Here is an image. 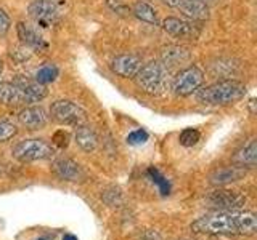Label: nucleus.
Returning a JSON list of instances; mask_svg holds the SVG:
<instances>
[{"instance_id": "1", "label": "nucleus", "mask_w": 257, "mask_h": 240, "mask_svg": "<svg viewBox=\"0 0 257 240\" xmlns=\"http://www.w3.org/2000/svg\"><path fill=\"white\" fill-rule=\"evenodd\" d=\"M199 234L212 236H254L257 232V218L252 212L222 210L204 214L191 224Z\"/></svg>"}, {"instance_id": "2", "label": "nucleus", "mask_w": 257, "mask_h": 240, "mask_svg": "<svg viewBox=\"0 0 257 240\" xmlns=\"http://www.w3.org/2000/svg\"><path fill=\"white\" fill-rule=\"evenodd\" d=\"M246 93V85L239 80H220L198 92V100L204 104H231L239 101Z\"/></svg>"}, {"instance_id": "3", "label": "nucleus", "mask_w": 257, "mask_h": 240, "mask_svg": "<svg viewBox=\"0 0 257 240\" xmlns=\"http://www.w3.org/2000/svg\"><path fill=\"white\" fill-rule=\"evenodd\" d=\"M137 84L145 93L161 94L171 84V69H167L161 61H150L137 72Z\"/></svg>"}, {"instance_id": "4", "label": "nucleus", "mask_w": 257, "mask_h": 240, "mask_svg": "<svg viewBox=\"0 0 257 240\" xmlns=\"http://www.w3.org/2000/svg\"><path fill=\"white\" fill-rule=\"evenodd\" d=\"M55 156V148L44 140H24L13 148V157L20 162L48 160Z\"/></svg>"}, {"instance_id": "5", "label": "nucleus", "mask_w": 257, "mask_h": 240, "mask_svg": "<svg viewBox=\"0 0 257 240\" xmlns=\"http://www.w3.org/2000/svg\"><path fill=\"white\" fill-rule=\"evenodd\" d=\"M50 116L60 125H71V126L84 125L87 120V112L80 106H77L76 102L68 100L55 101L50 108Z\"/></svg>"}, {"instance_id": "6", "label": "nucleus", "mask_w": 257, "mask_h": 240, "mask_svg": "<svg viewBox=\"0 0 257 240\" xmlns=\"http://www.w3.org/2000/svg\"><path fill=\"white\" fill-rule=\"evenodd\" d=\"M28 13L40 28H52L60 21V8L55 0H34L29 5Z\"/></svg>"}, {"instance_id": "7", "label": "nucleus", "mask_w": 257, "mask_h": 240, "mask_svg": "<svg viewBox=\"0 0 257 240\" xmlns=\"http://www.w3.org/2000/svg\"><path fill=\"white\" fill-rule=\"evenodd\" d=\"M204 80V72L198 66H188L182 69L179 74L174 77L172 88L175 94L179 96H190L201 86Z\"/></svg>"}, {"instance_id": "8", "label": "nucleus", "mask_w": 257, "mask_h": 240, "mask_svg": "<svg viewBox=\"0 0 257 240\" xmlns=\"http://www.w3.org/2000/svg\"><path fill=\"white\" fill-rule=\"evenodd\" d=\"M12 84H15L20 88V92L23 93L26 102H40L42 100H45L48 94L45 85L39 84L36 78H29L26 76H16Z\"/></svg>"}, {"instance_id": "9", "label": "nucleus", "mask_w": 257, "mask_h": 240, "mask_svg": "<svg viewBox=\"0 0 257 240\" xmlns=\"http://www.w3.org/2000/svg\"><path fill=\"white\" fill-rule=\"evenodd\" d=\"M163 28L167 34H171L172 37H177V38L195 40L201 34V29L193 21L179 20V18H166L163 21Z\"/></svg>"}, {"instance_id": "10", "label": "nucleus", "mask_w": 257, "mask_h": 240, "mask_svg": "<svg viewBox=\"0 0 257 240\" xmlns=\"http://www.w3.org/2000/svg\"><path fill=\"white\" fill-rule=\"evenodd\" d=\"M207 204L214 208H219V210H231V208L235 210V208H239L246 204V198L235 190L217 189L207 197Z\"/></svg>"}, {"instance_id": "11", "label": "nucleus", "mask_w": 257, "mask_h": 240, "mask_svg": "<svg viewBox=\"0 0 257 240\" xmlns=\"http://www.w3.org/2000/svg\"><path fill=\"white\" fill-rule=\"evenodd\" d=\"M52 170L63 181L77 182V181H82L85 178V173L82 170V166H80L77 162H74L72 158H68V157L56 158L52 165Z\"/></svg>"}, {"instance_id": "12", "label": "nucleus", "mask_w": 257, "mask_h": 240, "mask_svg": "<svg viewBox=\"0 0 257 240\" xmlns=\"http://www.w3.org/2000/svg\"><path fill=\"white\" fill-rule=\"evenodd\" d=\"M142 68V60L135 54H119L111 61V69L122 78H132Z\"/></svg>"}, {"instance_id": "13", "label": "nucleus", "mask_w": 257, "mask_h": 240, "mask_svg": "<svg viewBox=\"0 0 257 240\" xmlns=\"http://www.w3.org/2000/svg\"><path fill=\"white\" fill-rule=\"evenodd\" d=\"M18 120L23 126H26L28 130H39V128H44L48 122V116L44 108L40 106H31V108H24L20 114Z\"/></svg>"}, {"instance_id": "14", "label": "nucleus", "mask_w": 257, "mask_h": 240, "mask_svg": "<svg viewBox=\"0 0 257 240\" xmlns=\"http://www.w3.org/2000/svg\"><path fill=\"white\" fill-rule=\"evenodd\" d=\"M246 174L244 166H223V168H217L212 174L209 176V181L214 186H225V184L235 182L241 180Z\"/></svg>"}, {"instance_id": "15", "label": "nucleus", "mask_w": 257, "mask_h": 240, "mask_svg": "<svg viewBox=\"0 0 257 240\" xmlns=\"http://www.w3.org/2000/svg\"><path fill=\"white\" fill-rule=\"evenodd\" d=\"M16 30H18V37L21 40L23 45H26L31 50H45L47 44L42 38V36L39 34L36 29H32L31 26H28L26 22H18L16 26Z\"/></svg>"}, {"instance_id": "16", "label": "nucleus", "mask_w": 257, "mask_h": 240, "mask_svg": "<svg viewBox=\"0 0 257 240\" xmlns=\"http://www.w3.org/2000/svg\"><path fill=\"white\" fill-rule=\"evenodd\" d=\"M188 60H190V52L187 48L179 46V45H169L164 48L163 53H161V62H163L167 69L185 64Z\"/></svg>"}, {"instance_id": "17", "label": "nucleus", "mask_w": 257, "mask_h": 240, "mask_svg": "<svg viewBox=\"0 0 257 240\" xmlns=\"http://www.w3.org/2000/svg\"><path fill=\"white\" fill-rule=\"evenodd\" d=\"M177 8L190 20L204 21L209 18V6L201 0H182Z\"/></svg>"}, {"instance_id": "18", "label": "nucleus", "mask_w": 257, "mask_h": 240, "mask_svg": "<svg viewBox=\"0 0 257 240\" xmlns=\"http://www.w3.org/2000/svg\"><path fill=\"white\" fill-rule=\"evenodd\" d=\"M0 104L5 106H20L26 104L20 88L12 82H0Z\"/></svg>"}, {"instance_id": "19", "label": "nucleus", "mask_w": 257, "mask_h": 240, "mask_svg": "<svg viewBox=\"0 0 257 240\" xmlns=\"http://www.w3.org/2000/svg\"><path fill=\"white\" fill-rule=\"evenodd\" d=\"M233 162L239 166H247V168H254L257 164V141L251 140L244 148H241L236 150V154L233 156Z\"/></svg>"}, {"instance_id": "20", "label": "nucleus", "mask_w": 257, "mask_h": 240, "mask_svg": "<svg viewBox=\"0 0 257 240\" xmlns=\"http://www.w3.org/2000/svg\"><path fill=\"white\" fill-rule=\"evenodd\" d=\"M76 142L79 144V148L85 152H92L98 146V138H96L95 132L90 126L79 125L76 130Z\"/></svg>"}, {"instance_id": "21", "label": "nucleus", "mask_w": 257, "mask_h": 240, "mask_svg": "<svg viewBox=\"0 0 257 240\" xmlns=\"http://www.w3.org/2000/svg\"><path fill=\"white\" fill-rule=\"evenodd\" d=\"M132 13L137 16L139 20L145 21V22H150V24H156L158 22V14L156 10L153 8L150 4L147 2H137L132 8Z\"/></svg>"}, {"instance_id": "22", "label": "nucleus", "mask_w": 257, "mask_h": 240, "mask_svg": "<svg viewBox=\"0 0 257 240\" xmlns=\"http://www.w3.org/2000/svg\"><path fill=\"white\" fill-rule=\"evenodd\" d=\"M56 77H58V68L53 66V64H45L36 72V80L42 85L53 82Z\"/></svg>"}, {"instance_id": "23", "label": "nucleus", "mask_w": 257, "mask_h": 240, "mask_svg": "<svg viewBox=\"0 0 257 240\" xmlns=\"http://www.w3.org/2000/svg\"><path fill=\"white\" fill-rule=\"evenodd\" d=\"M147 173H148V176L151 178V181L158 186V189H159L161 194H163V196H167L169 192H171V184H169V181L164 178L163 174L159 173V170H156L155 166H150Z\"/></svg>"}, {"instance_id": "24", "label": "nucleus", "mask_w": 257, "mask_h": 240, "mask_svg": "<svg viewBox=\"0 0 257 240\" xmlns=\"http://www.w3.org/2000/svg\"><path fill=\"white\" fill-rule=\"evenodd\" d=\"M201 138V133L196 130V128H187V130H183L180 133V144L185 148H191V146H195V144L199 141Z\"/></svg>"}, {"instance_id": "25", "label": "nucleus", "mask_w": 257, "mask_h": 240, "mask_svg": "<svg viewBox=\"0 0 257 240\" xmlns=\"http://www.w3.org/2000/svg\"><path fill=\"white\" fill-rule=\"evenodd\" d=\"M32 56V52H31V48H28L26 45H23V46H15L10 50V58L16 62V64H23V62H26L29 58Z\"/></svg>"}, {"instance_id": "26", "label": "nucleus", "mask_w": 257, "mask_h": 240, "mask_svg": "<svg viewBox=\"0 0 257 240\" xmlns=\"http://www.w3.org/2000/svg\"><path fill=\"white\" fill-rule=\"evenodd\" d=\"M16 133H18V128H16L13 124L0 120V142L10 141Z\"/></svg>"}, {"instance_id": "27", "label": "nucleus", "mask_w": 257, "mask_h": 240, "mask_svg": "<svg viewBox=\"0 0 257 240\" xmlns=\"http://www.w3.org/2000/svg\"><path fill=\"white\" fill-rule=\"evenodd\" d=\"M147 141H148V133L145 130H135L127 136V142L131 146H140V144H145Z\"/></svg>"}, {"instance_id": "28", "label": "nucleus", "mask_w": 257, "mask_h": 240, "mask_svg": "<svg viewBox=\"0 0 257 240\" xmlns=\"http://www.w3.org/2000/svg\"><path fill=\"white\" fill-rule=\"evenodd\" d=\"M120 198H122V196H120L119 189H116V188H111L106 192H103V200L111 206L117 205L120 202Z\"/></svg>"}, {"instance_id": "29", "label": "nucleus", "mask_w": 257, "mask_h": 240, "mask_svg": "<svg viewBox=\"0 0 257 240\" xmlns=\"http://www.w3.org/2000/svg\"><path fill=\"white\" fill-rule=\"evenodd\" d=\"M53 144L56 148H60V149H64V148H68V144H69V133L68 132H64V130H58L55 134H53V138H52Z\"/></svg>"}, {"instance_id": "30", "label": "nucleus", "mask_w": 257, "mask_h": 240, "mask_svg": "<svg viewBox=\"0 0 257 240\" xmlns=\"http://www.w3.org/2000/svg\"><path fill=\"white\" fill-rule=\"evenodd\" d=\"M8 29H10V18H8V14L0 8V36H5Z\"/></svg>"}, {"instance_id": "31", "label": "nucleus", "mask_w": 257, "mask_h": 240, "mask_svg": "<svg viewBox=\"0 0 257 240\" xmlns=\"http://www.w3.org/2000/svg\"><path fill=\"white\" fill-rule=\"evenodd\" d=\"M108 5L114 10L116 13H124V12H127L128 8L125 6V5H122L119 2V0H108Z\"/></svg>"}, {"instance_id": "32", "label": "nucleus", "mask_w": 257, "mask_h": 240, "mask_svg": "<svg viewBox=\"0 0 257 240\" xmlns=\"http://www.w3.org/2000/svg\"><path fill=\"white\" fill-rule=\"evenodd\" d=\"M163 2L166 4V5H169V6H172V8H177L180 5V2L182 0H163Z\"/></svg>"}, {"instance_id": "33", "label": "nucleus", "mask_w": 257, "mask_h": 240, "mask_svg": "<svg viewBox=\"0 0 257 240\" xmlns=\"http://www.w3.org/2000/svg\"><path fill=\"white\" fill-rule=\"evenodd\" d=\"M55 236H50V234H47V236H42V237H37L36 240H53Z\"/></svg>"}, {"instance_id": "34", "label": "nucleus", "mask_w": 257, "mask_h": 240, "mask_svg": "<svg viewBox=\"0 0 257 240\" xmlns=\"http://www.w3.org/2000/svg\"><path fill=\"white\" fill-rule=\"evenodd\" d=\"M63 240H77V237H76V236H72V234H64Z\"/></svg>"}, {"instance_id": "35", "label": "nucleus", "mask_w": 257, "mask_h": 240, "mask_svg": "<svg viewBox=\"0 0 257 240\" xmlns=\"http://www.w3.org/2000/svg\"><path fill=\"white\" fill-rule=\"evenodd\" d=\"M2 70H4V62L0 61V76H2Z\"/></svg>"}, {"instance_id": "36", "label": "nucleus", "mask_w": 257, "mask_h": 240, "mask_svg": "<svg viewBox=\"0 0 257 240\" xmlns=\"http://www.w3.org/2000/svg\"><path fill=\"white\" fill-rule=\"evenodd\" d=\"M0 174H2V165H0Z\"/></svg>"}]
</instances>
